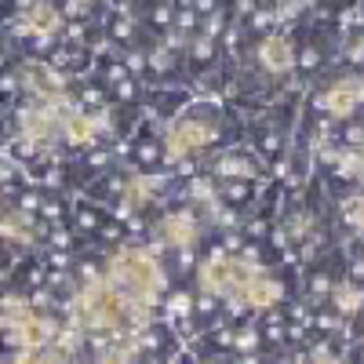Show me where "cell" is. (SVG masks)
I'll list each match as a JSON object with an SVG mask.
<instances>
[{"instance_id":"cell-1","label":"cell","mask_w":364,"mask_h":364,"mask_svg":"<svg viewBox=\"0 0 364 364\" xmlns=\"http://www.w3.org/2000/svg\"><path fill=\"white\" fill-rule=\"evenodd\" d=\"M117 299H113V291L109 288H95L91 291V321H99V324H106V321H117Z\"/></svg>"},{"instance_id":"cell-2","label":"cell","mask_w":364,"mask_h":364,"mask_svg":"<svg viewBox=\"0 0 364 364\" xmlns=\"http://www.w3.org/2000/svg\"><path fill=\"white\" fill-rule=\"evenodd\" d=\"M262 62H266L270 69H288V66H291L288 44H284V41H270V44L262 48Z\"/></svg>"},{"instance_id":"cell-3","label":"cell","mask_w":364,"mask_h":364,"mask_svg":"<svg viewBox=\"0 0 364 364\" xmlns=\"http://www.w3.org/2000/svg\"><path fill=\"white\" fill-rule=\"evenodd\" d=\"M350 106H354V91L350 88H339V91L328 95V109H335V113H346Z\"/></svg>"},{"instance_id":"cell-4","label":"cell","mask_w":364,"mask_h":364,"mask_svg":"<svg viewBox=\"0 0 364 364\" xmlns=\"http://www.w3.org/2000/svg\"><path fill=\"white\" fill-rule=\"evenodd\" d=\"M178 135L186 139L190 146H200V142H208V139H211V132H204V127H182Z\"/></svg>"}]
</instances>
